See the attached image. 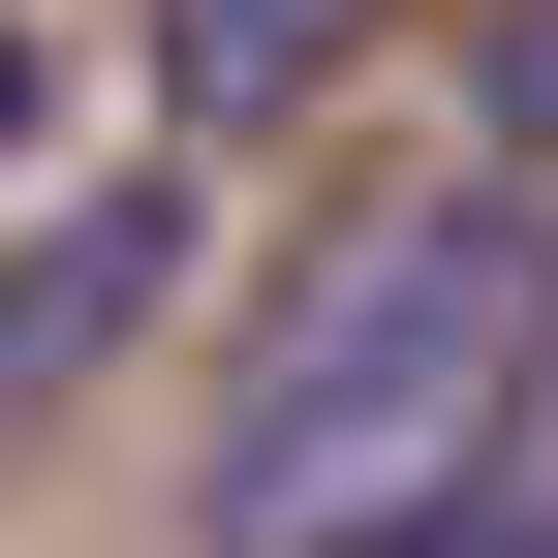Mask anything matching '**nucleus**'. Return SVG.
I'll use <instances>...</instances> for the list:
<instances>
[{"label":"nucleus","mask_w":558,"mask_h":558,"mask_svg":"<svg viewBox=\"0 0 558 558\" xmlns=\"http://www.w3.org/2000/svg\"><path fill=\"white\" fill-rule=\"evenodd\" d=\"M527 373H558V186L465 156V186L341 218L248 311L218 435H186V558H373V527H435L465 465L527 435Z\"/></svg>","instance_id":"nucleus-1"},{"label":"nucleus","mask_w":558,"mask_h":558,"mask_svg":"<svg viewBox=\"0 0 558 558\" xmlns=\"http://www.w3.org/2000/svg\"><path fill=\"white\" fill-rule=\"evenodd\" d=\"M156 279H186V186H156V156H124V186H62V218L0 248V403L124 373V341H156Z\"/></svg>","instance_id":"nucleus-2"},{"label":"nucleus","mask_w":558,"mask_h":558,"mask_svg":"<svg viewBox=\"0 0 558 558\" xmlns=\"http://www.w3.org/2000/svg\"><path fill=\"white\" fill-rule=\"evenodd\" d=\"M373 32H403V0H156V124H186V156H248V124H311Z\"/></svg>","instance_id":"nucleus-3"},{"label":"nucleus","mask_w":558,"mask_h":558,"mask_svg":"<svg viewBox=\"0 0 558 558\" xmlns=\"http://www.w3.org/2000/svg\"><path fill=\"white\" fill-rule=\"evenodd\" d=\"M465 156L558 186V0H497V32H465Z\"/></svg>","instance_id":"nucleus-4"},{"label":"nucleus","mask_w":558,"mask_h":558,"mask_svg":"<svg viewBox=\"0 0 558 558\" xmlns=\"http://www.w3.org/2000/svg\"><path fill=\"white\" fill-rule=\"evenodd\" d=\"M373 558H558V465H465L435 527H373Z\"/></svg>","instance_id":"nucleus-5"},{"label":"nucleus","mask_w":558,"mask_h":558,"mask_svg":"<svg viewBox=\"0 0 558 558\" xmlns=\"http://www.w3.org/2000/svg\"><path fill=\"white\" fill-rule=\"evenodd\" d=\"M32 156H62V32L0 0V186H32Z\"/></svg>","instance_id":"nucleus-6"}]
</instances>
